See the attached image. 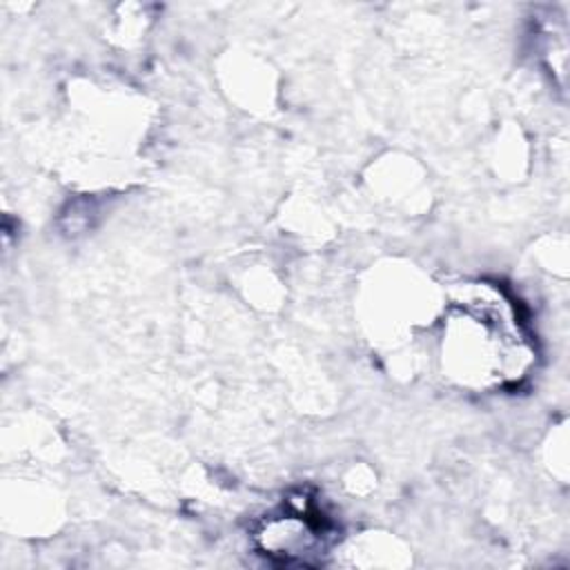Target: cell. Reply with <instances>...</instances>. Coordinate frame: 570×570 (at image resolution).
<instances>
[{"mask_svg":"<svg viewBox=\"0 0 570 570\" xmlns=\"http://www.w3.org/2000/svg\"><path fill=\"white\" fill-rule=\"evenodd\" d=\"M443 358L465 383L492 385L519 379L530 350L508 301L492 287H465L443 321Z\"/></svg>","mask_w":570,"mask_h":570,"instance_id":"1","label":"cell"}]
</instances>
